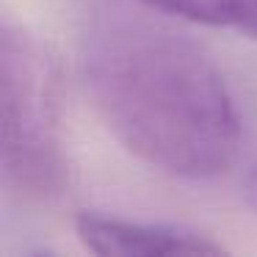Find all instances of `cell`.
<instances>
[{
  "label": "cell",
  "mask_w": 257,
  "mask_h": 257,
  "mask_svg": "<svg viewBox=\"0 0 257 257\" xmlns=\"http://www.w3.org/2000/svg\"><path fill=\"white\" fill-rule=\"evenodd\" d=\"M144 9L257 39V0H136Z\"/></svg>",
  "instance_id": "277c9868"
},
{
  "label": "cell",
  "mask_w": 257,
  "mask_h": 257,
  "mask_svg": "<svg viewBox=\"0 0 257 257\" xmlns=\"http://www.w3.org/2000/svg\"><path fill=\"white\" fill-rule=\"evenodd\" d=\"M240 196H243V202L251 207V210H257V155H254V161L249 163V169H246V174H243Z\"/></svg>",
  "instance_id": "5b68a950"
},
{
  "label": "cell",
  "mask_w": 257,
  "mask_h": 257,
  "mask_svg": "<svg viewBox=\"0 0 257 257\" xmlns=\"http://www.w3.org/2000/svg\"><path fill=\"white\" fill-rule=\"evenodd\" d=\"M0 169L9 194L23 202L47 205L72 185L61 56L53 42L12 20L0 28Z\"/></svg>",
  "instance_id": "7a4b0ae2"
},
{
  "label": "cell",
  "mask_w": 257,
  "mask_h": 257,
  "mask_svg": "<svg viewBox=\"0 0 257 257\" xmlns=\"http://www.w3.org/2000/svg\"><path fill=\"white\" fill-rule=\"evenodd\" d=\"M83 83L108 133L147 166L210 180L238 163L240 111L196 42L144 20H102L86 36Z\"/></svg>",
  "instance_id": "6da1fadb"
},
{
  "label": "cell",
  "mask_w": 257,
  "mask_h": 257,
  "mask_svg": "<svg viewBox=\"0 0 257 257\" xmlns=\"http://www.w3.org/2000/svg\"><path fill=\"white\" fill-rule=\"evenodd\" d=\"M80 243L100 257H161V254H224L227 246L210 235L180 224L136 221L100 210L75 216Z\"/></svg>",
  "instance_id": "3957f363"
}]
</instances>
